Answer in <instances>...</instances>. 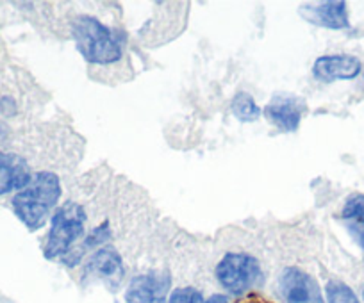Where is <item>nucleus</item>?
<instances>
[{
  "label": "nucleus",
  "mask_w": 364,
  "mask_h": 303,
  "mask_svg": "<svg viewBox=\"0 0 364 303\" xmlns=\"http://www.w3.org/2000/svg\"><path fill=\"white\" fill-rule=\"evenodd\" d=\"M61 197L59 179L50 172H41L13 197V211L29 231H38Z\"/></svg>",
  "instance_id": "obj_1"
},
{
  "label": "nucleus",
  "mask_w": 364,
  "mask_h": 303,
  "mask_svg": "<svg viewBox=\"0 0 364 303\" xmlns=\"http://www.w3.org/2000/svg\"><path fill=\"white\" fill-rule=\"evenodd\" d=\"M73 38L82 57L95 65H111L122 57V41L113 31L93 16H79L73 23Z\"/></svg>",
  "instance_id": "obj_2"
},
{
  "label": "nucleus",
  "mask_w": 364,
  "mask_h": 303,
  "mask_svg": "<svg viewBox=\"0 0 364 303\" xmlns=\"http://www.w3.org/2000/svg\"><path fill=\"white\" fill-rule=\"evenodd\" d=\"M84 214L82 207L73 202L63 205L52 218L50 232H48L47 245H45V257L47 259H58L70 253L73 243L84 234Z\"/></svg>",
  "instance_id": "obj_3"
},
{
  "label": "nucleus",
  "mask_w": 364,
  "mask_h": 303,
  "mask_svg": "<svg viewBox=\"0 0 364 303\" xmlns=\"http://www.w3.org/2000/svg\"><path fill=\"white\" fill-rule=\"evenodd\" d=\"M216 278L225 291L243 294L261 280V266L248 253L230 252L216 266Z\"/></svg>",
  "instance_id": "obj_4"
},
{
  "label": "nucleus",
  "mask_w": 364,
  "mask_h": 303,
  "mask_svg": "<svg viewBox=\"0 0 364 303\" xmlns=\"http://www.w3.org/2000/svg\"><path fill=\"white\" fill-rule=\"evenodd\" d=\"M279 289L284 303H325L318 282L299 268H286Z\"/></svg>",
  "instance_id": "obj_5"
},
{
  "label": "nucleus",
  "mask_w": 364,
  "mask_h": 303,
  "mask_svg": "<svg viewBox=\"0 0 364 303\" xmlns=\"http://www.w3.org/2000/svg\"><path fill=\"white\" fill-rule=\"evenodd\" d=\"M360 61L353 55L348 54H332L321 55L314 61L313 73L314 77L323 82L332 81H350L355 79L360 73Z\"/></svg>",
  "instance_id": "obj_6"
},
{
  "label": "nucleus",
  "mask_w": 364,
  "mask_h": 303,
  "mask_svg": "<svg viewBox=\"0 0 364 303\" xmlns=\"http://www.w3.org/2000/svg\"><path fill=\"white\" fill-rule=\"evenodd\" d=\"M304 109L306 104L299 97L277 95L264 107V116L281 131L293 132L299 128Z\"/></svg>",
  "instance_id": "obj_7"
},
{
  "label": "nucleus",
  "mask_w": 364,
  "mask_h": 303,
  "mask_svg": "<svg viewBox=\"0 0 364 303\" xmlns=\"http://www.w3.org/2000/svg\"><path fill=\"white\" fill-rule=\"evenodd\" d=\"M170 285V278L159 277L157 273L134 277L125 291L127 303H159L164 302V292Z\"/></svg>",
  "instance_id": "obj_8"
},
{
  "label": "nucleus",
  "mask_w": 364,
  "mask_h": 303,
  "mask_svg": "<svg viewBox=\"0 0 364 303\" xmlns=\"http://www.w3.org/2000/svg\"><path fill=\"white\" fill-rule=\"evenodd\" d=\"M87 275L106 282L109 287H118L125 275L120 253L114 248L99 250L87 264Z\"/></svg>",
  "instance_id": "obj_9"
},
{
  "label": "nucleus",
  "mask_w": 364,
  "mask_h": 303,
  "mask_svg": "<svg viewBox=\"0 0 364 303\" xmlns=\"http://www.w3.org/2000/svg\"><path fill=\"white\" fill-rule=\"evenodd\" d=\"M31 179L29 166L20 155L0 152V194L22 191Z\"/></svg>",
  "instance_id": "obj_10"
},
{
  "label": "nucleus",
  "mask_w": 364,
  "mask_h": 303,
  "mask_svg": "<svg viewBox=\"0 0 364 303\" xmlns=\"http://www.w3.org/2000/svg\"><path fill=\"white\" fill-rule=\"evenodd\" d=\"M309 11L311 13L307 18L311 22H316L318 26H325L328 29H346V27H350L345 2H338V0L320 2V4L311 6Z\"/></svg>",
  "instance_id": "obj_11"
},
{
  "label": "nucleus",
  "mask_w": 364,
  "mask_h": 303,
  "mask_svg": "<svg viewBox=\"0 0 364 303\" xmlns=\"http://www.w3.org/2000/svg\"><path fill=\"white\" fill-rule=\"evenodd\" d=\"M341 219L360 250L364 252V194H353L346 200Z\"/></svg>",
  "instance_id": "obj_12"
},
{
  "label": "nucleus",
  "mask_w": 364,
  "mask_h": 303,
  "mask_svg": "<svg viewBox=\"0 0 364 303\" xmlns=\"http://www.w3.org/2000/svg\"><path fill=\"white\" fill-rule=\"evenodd\" d=\"M232 113L241 121H255L261 116V109L248 93H237L232 100Z\"/></svg>",
  "instance_id": "obj_13"
},
{
  "label": "nucleus",
  "mask_w": 364,
  "mask_h": 303,
  "mask_svg": "<svg viewBox=\"0 0 364 303\" xmlns=\"http://www.w3.org/2000/svg\"><path fill=\"white\" fill-rule=\"evenodd\" d=\"M325 292H327L328 303H360L355 292L352 291V287H348L341 280L328 282L327 287H325Z\"/></svg>",
  "instance_id": "obj_14"
},
{
  "label": "nucleus",
  "mask_w": 364,
  "mask_h": 303,
  "mask_svg": "<svg viewBox=\"0 0 364 303\" xmlns=\"http://www.w3.org/2000/svg\"><path fill=\"white\" fill-rule=\"evenodd\" d=\"M168 303H204V299L195 287H181L171 292Z\"/></svg>",
  "instance_id": "obj_15"
},
{
  "label": "nucleus",
  "mask_w": 364,
  "mask_h": 303,
  "mask_svg": "<svg viewBox=\"0 0 364 303\" xmlns=\"http://www.w3.org/2000/svg\"><path fill=\"white\" fill-rule=\"evenodd\" d=\"M205 303H229V302H227V298L223 294H213Z\"/></svg>",
  "instance_id": "obj_16"
},
{
  "label": "nucleus",
  "mask_w": 364,
  "mask_h": 303,
  "mask_svg": "<svg viewBox=\"0 0 364 303\" xmlns=\"http://www.w3.org/2000/svg\"><path fill=\"white\" fill-rule=\"evenodd\" d=\"M245 303H268V302H262V299L254 298V299H248V302H245Z\"/></svg>",
  "instance_id": "obj_17"
},
{
  "label": "nucleus",
  "mask_w": 364,
  "mask_h": 303,
  "mask_svg": "<svg viewBox=\"0 0 364 303\" xmlns=\"http://www.w3.org/2000/svg\"><path fill=\"white\" fill-rule=\"evenodd\" d=\"M363 298H364V289H363Z\"/></svg>",
  "instance_id": "obj_18"
},
{
  "label": "nucleus",
  "mask_w": 364,
  "mask_h": 303,
  "mask_svg": "<svg viewBox=\"0 0 364 303\" xmlns=\"http://www.w3.org/2000/svg\"><path fill=\"white\" fill-rule=\"evenodd\" d=\"M159 303H164V302H159Z\"/></svg>",
  "instance_id": "obj_19"
}]
</instances>
